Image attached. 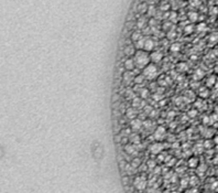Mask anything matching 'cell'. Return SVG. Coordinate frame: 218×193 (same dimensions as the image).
Segmentation results:
<instances>
[{"mask_svg":"<svg viewBox=\"0 0 218 193\" xmlns=\"http://www.w3.org/2000/svg\"><path fill=\"white\" fill-rule=\"evenodd\" d=\"M151 56V63H160L163 60V54L159 51H152L150 53Z\"/></svg>","mask_w":218,"mask_h":193,"instance_id":"cell-6","label":"cell"},{"mask_svg":"<svg viewBox=\"0 0 218 193\" xmlns=\"http://www.w3.org/2000/svg\"><path fill=\"white\" fill-rule=\"evenodd\" d=\"M163 149H164V145L162 143H160V141L153 143L149 148V150H150L152 155H160L163 151Z\"/></svg>","mask_w":218,"mask_h":193,"instance_id":"cell-4","label":"cell"},{"mask_svg":"<svg viewBox=\"0 0 218 193\" xmlns=\"http://www.w3.org/2000/svg\"><path fill=\"white\" fill-rule=\"evenodd\" d=\"M148 13H149L151 17H153V16L155 15V8H154L153 6H149V9H148Z\"/></svg>","mask_w":218,"mask_h":193,"instance_id":"cell-18","label":"cell"},{"mask_svg":"<svg viewBox=\"0 0 218 193\" xmlns=\"http://www.w3.org/2000/svg\"><path fill=\"white\" fill-rule=\"evenodd\" d=\"M126 149H127V152H129V153H133L134 147L133 146H127Z\"/></svg>","mask_w":218,"mask_h":193,"instance_id":"cell-19","label":"cell"},{"mask_svg":"<svg viewBox=\"0 0 218 193\" xmlns=\"http://www.w3.org/2000/svg\"><path fill=\"white\" fill-rule=\"evenodd\" d=\"M137 25H138V27L140 28V29H142L143 27H145V19L143 17H141L138 21H137Z\"/></svg>","mask_w":218,"mask_h":193,"instance_id":"cell-16","label":"cell"},{"mask_svg":"<svg viewBox=\"0 0 218 193\" xmlns=\"http://www.w3.org/2000/svg\"><path fill=\"white\" fill-rule=\"evenodd\" d=\"M165 134H166L165 128H163V127H158V128L155 129V131H154V138H155L158 141L163 140V138L165 137Z\"/></svg>","mask_w":218,"mask_h":193,"instance_id":"cell-7","label":"cell"},{"mask_svg":"<svg viewBox=\"0 0 218 193\" xmlns=\"http://www.w3.org/2000/svg\"><path fill=\"white\" fill-rule=\"evenodd\" d=\"M138 9H139V12H140V13H145V12H148L149 6H148L145 2H142V3H140V5H139Z\"/></svg>","mask_w":218,"mask_h":193,"instance_id":"cell-12","label":"cell"},{"mask_svg":"<svg viewBox=\"0 0 218 193\" xmlns=\"http://www.w3.org/2000/svg\"><path fill=\"white\" fill-rule=\"evenodd\" d=\"M144 80H145V77L143 76V74H139V75H137L134 77V83L135 84H142L143 82H144Z\"/></svg>","mask_w":218,"mask_h":193,"instance_id":"cell-13","label":"cell"},{"mask_svg":"<svg viewBox=\"0 0 218 193\" xmlns=\"http://www.w3.org/2000/svg\"><path fill=\"white\" fill-rule=\"evenodd\" d=\"M132 59H133L135 67L138 70H143L144 67H147L151 63V56H150L149 52L144 50H137Z\"/></svg>","mask_w":218,"mask_h":193,"instance_id":"cell-1","label":"cell"},{"mask_svg":"<svg viewBox=\"0 0 218 193\" xmlns=\"http://www.w3.org/2000/svg\"><path fill=\"white\" fill-rule=\"evenodd\" d=\"M177 1H186V0H177Z\"/></svg>","mask_w":218,"mask_h":193,"instance_id":"cell-21","label":"cell"},{"mask_svg":"<svg viewBox=\"0 0 218 193\" xmlns=\"http://www.w3.org/2000/svg\"><path fill=\"white\" fill-rule=\"evenodd\" d=\"M171 51H172V52H178V51H181V44H180V43H173V44H171Z\"/></svg>","mask_w":218,"mask_h":193,"instance_id":"cell-15","label":"cell"},{"mask_svg":"<svg viewBox=\"0 0 218 193\" xmlns=\"http://www.w3.org/2000/svg\"><path fill=\"white\" fill-rule=\"evenodd\" d=\"M133 184H134V186H135V189H137V190L142 191V190H144V189L147 188V185H148V181H147L145 176H135V179H134V181H133Z\"/></svg>","mask_w":218,"mask_h":193,"instance_id":"cell-3","label":"cell"},{"mask_svg":"<svg viewBox=\"0 0 218 193\" xmlns=\"http://www.w3.org/2000/svg\"><path fill=\"white\" fill-rule=\"evenodd\" d=\"M187 17H188V20H190V21L195 22V21H197V19H198V13L195 12V11H191V12H188Z\"/></svg>","mask_w":218,"mask_h":193,"instance_id":"cell-10","label":"cell"},{"mask_svg":"<svg viewBox=\"0 0 218 193\" xmlns=\"http://www.w3.org/2000/svg\"><path fill=\"white\" fill-rule=\"evenodd\" d=\"M197 30H198V31H203V30H205V25H204V23L198 25H197Z\"/></svg>","mask_w":218,"mask_h":193,"instance_id":"cell-20","label":"cell"},{"mask_svg":"<svg viewBox=\"0 0 218 193\" xmlns=\"http://www.w3.org/2000/svg\"><path fill=\"white\" fill-rule=\"evenodd\" d=\"M170 20H171V22H176L177 21V13L175 11H172L170 13Z\"/></svg>","mask_w":218,"mask_h":193,"instance_id":"cell-17","label":"cell"},{"mask_svg":"<svg viewBox=\"0 0 218 193\" xmlns=\"http://www.w3.org/2000/svg\"><path fill=\"white\" fill-rule=\"evenodd\" d=\"M134 77L135 76L133 75V72H131V71H126L122 74V80L126 84H130L131 82H134Z\"/></svg>","mask_w":218,"mask_h":193,"instance_id":"cell-8","label":"cell"},{"mask_svg":"<svg viewBox=\"0 0 218 193\" xmlns=\"http://www.w3.org/2000/svg\"><path fill=\"white\" fill-rule=\"evenodd\" d=\"M142 74L145 77V80L148 81H153L155 80L159 75V68L157 65H154L153 63H150L147 67H144L142 70Z\"/></svg>","mask_w":218,"mask_h":193,"instance_id":"cell-2","label":"cell"},{"mask_svg":"<svg viewBox=\"0 0 218 193\" xmlns=\"http://www.w3.org/2000/svg\"><path fill=\"white\" fill-rule=\"evenodd\" d=\"M142 38L143 36L141 35V33H140V32H137V31H134L133 33H132V35H131V40H132L134 43H137L138 41H140Z\"/></svg>","mask_w":218,"mask_h":193,"instance_id":"cell-11","label":"cell"},{"mask_svg":"<svg viewBox=\"0 0 218 193\" xmlns=\"http://www.w3.org/2000/svg\"><path fill=\"white\" fill-rule=\"evenodd\" d=\"M205 193H215V192H205Z\"/></svg>","mask_w":218,"mask_h":193,"instance_id":"cell-22","label":"cell"},{"mask_svg":"<svg viewBox=\"0 0 218 193\" xmlns=\"http://www.w3.org/2000/svg\"><path fill=\"white\" fill-rule=\"evenodd\" d=\"M131 127L133 130H139L141 127H142V123L139 120V119H133L131 121Z\"/></svg>","mask_w":218,"mask_h":193,"instance_id":"cell-9","label":"cell"},{"mask_svg":"<svg viewBox=\"0 0 218 193\" xmlns=\"http://www.w3.org/2000/svg\"><path fill=\"white\" fill-rule=\"evenodd\" d=\"M188 166H190L191 168H197V166H198V159L191 158V159L188 160Z\"/></svg>","mask_w":218,"mask_h":193,"instance_id":"cell-14","label":"cell"},{"mask_svg":"<svg viewBox=\"0 0 218 193\" xmlns=\"http://www.w3.org/2000/svg\"><path fill=\"white\" fill-rule=\"evenodd\" d=\"M124 67H125L126 71H131V72L137 68V67H135V63H134L133 59H132V56L125 60V62H124Z\"/></svg>","mask_w":218,"mask_h":193,"instance_id":"cell-5","label":"cell"}]
</instances>
